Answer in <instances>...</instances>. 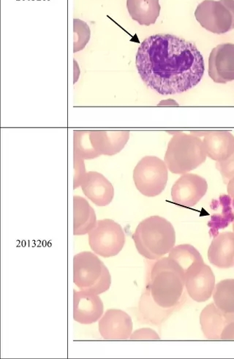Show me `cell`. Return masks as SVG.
Instances as JSON below:
<instances>
[{
  "label": "cell",
  "instance_id": "83f0119b",
  "mask_svg": "<svg viewBox=\"0 0 234 359\" xmlns=\"http://www.w3.org/2000/svg\"><path fill=\"white\" fill-rule=\"evenodd\" d=\"M221 339L234 340V320L229 323L222 332Z\"/></svg>",
  "mask_w": 234,
  "mask_h": 359
},
{
  "label": "cell",
  "instance_id": "f1b7e54d",
  "mask_svg": "<svg viewBox=\"0 0 234 359\" xmlns=\"http://www.w3.org/2000/svg\"><path fill=\"white\" fill-rule=\"evenodd\" d=\"M227 191L231 198L233 208H234V177L230 179L227 183Z\"/></svg>",
  "mask_w": 234,
  "mask_h": 359
},
{
  "label": "cell",
  "instance_id": "52a82bcc",
  "mask_svg": "<svg viewBox=\"0 0 234 359\" xmlns=\"http://www.w3.org/2000/svg\"><path fill=\"white\" fill-rule=\"evenodd\" d=\"M197 22L205 29L221 35L234 29V0H205L195 11Z\"/></svg>",
  "mask_w": 234,
  "mask_h": 359
},
{
  "label": "cell",
  "instance_id": "484cf974",
  "mask_svg": "<svg viewBox=\"0 0 234 359\" xmlns=\"http://www.w3.org/2000/svg\"><path fill=\"white\" fill-rule=\"evenodd\" d=\"M216 168L219 170L224 183L227 184L230 179L234 177V152L228 160L223 162H216Z\"/></svg>",
  "mask_w": 234,
  "mask_h": 359
},
{
  "label": "cell",
  "instance_id": "ac0fdd59",
  "mask_svg": "<svg viewBox=\"0 0 234 359\" xmlns=\"http://www.w3.org/2000/svg\"><path fill=\"white\" fill-rule=\"evenodd\" d=\"M209 262L219 269L234 266V233L223 232L214 236L208 250Z\"/></svg>",
  "mask_w": 234,
  "mask_h": 359
},
{
  "label": "cell",
  "instance_id": "5b68a950",
  "mask_svg": "<svg viewBox=\"0 0 234 359\" xmlns=\"http://www.w3.org/2000/svg\"><path fill=\"white\" fill-rule=\"evenodd\" d=\"M74 283L81 290L99 295L110 288L111 277L95 253L83 251L74 257Z\"/></svg>",
  "mask_w": 234,
  "mask_h": 359
},
{
  "label": "cell",
  "instance_id": "7402d4cb",
  "mask_svg": "<svg viewBox=\"0 0 234 359\" xmlns=\"http://www.w3.org/2000/svg\"><path fill=\"white\" fill-rule=\"evenodd\" d=\"M212 295L214 303L219 309L234 315V279H227L217 283Z\"/></svg>",
  "mask_w": 234,
  "mask_h": 359
},
{
  "label": "cell",
  "instance_id": "6da1fadb",
  "mask_svg": "<svg viewBox=\"0 0 234 359\" xmlns=\"http://www.w3.org/2000/svg\"><path fill=\"white\" fill-rule=\"evenodd\" d=\"M136 65L146 86L162 95L193 89L202 81L203 55L192 42L170 34H158L140 45Z\"/></svg>",
  "mask_w": 234,
  "mask_h": 359
},
{
  "label": "cell",
  "instance_id": "603a6c76",
  "mask_svg": "<svg viewBox=\"0 0 234 359\" xmlns=\"http://www.w3.org/2000/svg\"><path fill=\"white\" fill-rule=\"evenodd\" d=\"M91 133L92 130L74 132V155L85 161L99 157L93 144Z\"/></svg>",
  "mask_w": 234,
  "mask_h": 359
},
{
  "label": "cell",
  "instance_id": "5bb4252c",
  "mask_svg": "<svg viewBox=\"0 0 234 359\" xmlns=\"http://www.w3.org/2000/svg\"><path fill=\"white\" fill-rule=\"evenodd\" d=\"M186 287L188 295L195 302L209 300L215 287V277L210 266L204 263L195 268L186 278Z\"/></svg>",
  "mask_w": 234,
  "mask_h": 359
},
{
  "label": "cell",
  "instance_id": "3957f363",
  "mask_svg": "<svg viewBox=\"0 0 234 359\" xmlns=\"http://www.w3.org/2000/svg\"><path fill=\"white\" fill-rule=\"evenodd\" d=\"M132 239L144 258L156 261L175 247L176 232L169 220L156 215L141 222L132 235Z\"/></svg>",
  "mask_w": 234,
  "mask_h": 359
},
{
  "label": "cell",
  "instance_id": "9c48e42d",
  "mask_svg": "<svg viewBox=\"0 0 234 359\" xmlns=\"http://www.w3.org/2000/svg\"><path fill=\"white\" fill-rule=\"evenodd\" d=\"M208 190L207 180L197 175L185 174L177 180L172 189V201L179 206L193 208Z\"/></svg>",
  "mask_w": 234,
  "mask_h": 359
},
{
  "label": "cell",
  "instance_id": "44dd1931",
  "mask_svg": "<svg viewBox=\"0 0 234 359\" xmlns=\"http://www.w3.org/2000/svg\"><path fill=\"white\" fill-rule=\"evenodd\" d=\"M97 223L96 214L89 202L81 196H74V234L89 233Z\"/></svg>",
  "mask_w": 234,
  "mask_h": 359
},
{
  "label": "cell",
  "instance_id": "ffe728a7",
  "mask_svg": "<svg viewBox=\"0 0 234 359\" xmlns=\"http://www.w3.org/2000/svg\"><path fill=\"white\" fill-rule=\"evenodd\" d=\"M127 8L132 20L150 26L156 23L161 7L159 0H127Z\"/></svg>",
  "mask_w": 234,
  "mask_h": 359
},
{
  "label": "cell",
  "instance_id": "f546056e",
  "mask_svg": "<svg viewBox=\"0 0 234 359\" xmlns=\"http://www.w3.org/2000/svg\"><path fill=\"white\" fill-rule=\"evenodd\" d=\"M233 233H234V220L233 222Z\"/></svg>",
  "mask_w": 234,
  "mask_h": 359
},
{
  "label": "cell",
  "instance_id": "7c38bea8",
  "mask_svg": "<svg viewBox=\"0 0 234 359\" xmlns=\"http://www.w3.org/2000/svg\"><path fill=\"white\" fill-rule=\"evenodd\" d=\"M204 137L203 142L207 157L216 162L228 160L234 152V135L228 130L191 132Z\"/></svg>",
  "mask_w": 234,
  "mask_h": 359
},
{
  "label": "cell",
  "instance_id": "cb8c5ba5",
  "mask_svg": "<svg viewBox=\"0 0 234 359\" xmlns=\"http://www.w3.org/2000/svg\"><path fill=\"white\" fill-rule=\"evenodd\" d=\"M74 53H76L85 48L88 43L90 39V29L85 22L75 19L74 20Z\"/></svg>",
  "mask_w": 234,
  "mask_h": 359
},
{
  "label": "cell",
  "instance_id": "8992f818",
  "mask_svg": "<svg viewBox=\"0 0 234 359\" xmlns=\"http://www.w3.org/2000/svg\"><path fill=\"white\" fill-rule=\"evenodd\" d=\"M168 167L156 156H145L133 170L132 178L137 190L144 196L160 195L169 180Z\"/></svg>",
  "mask_w": 234,
  "mask_h": 359
},
{
  "label": "cell",
  "instance_id": "2e32d148",
  "mask_svg": "<svg viewBox=\"0 0 234 359\" xmlns=\"http://www.w3.org/2000/svg\"><path fill=\"white\" fill-rule=\"evenodd\" d=\"M92 140L99 156L120 153L130 139L128 130H92Z\"/></svg>",
  "mask_w": 234,
  "mask_h": 359
},
{
  "label": "cell",
  "instance_id": "4316f807",
  "mask_svg": "<svg viewBox=\"0 0 234 359\" xmlns=\"http://www.w3.org/2000/svg\"><path fill=\"white\" fill-rule=\"evenodd\" d=\"M130 339H146V340H156L160 339L158 333L151 329L144 328L133 332Z\"/></svg>",
  "mask_w": 234,
  "mask_h": 359
},
{
  "label": "cell",
  "instance_id": "ba28073f",
  "mask_svg": "<svg viewBox=\"0 0 234 359\" xmlns=\"http://www.w3.org/2000/svg\"><path fill=\"white\" fill-rule=\"evenodd\" d=\"M88 235L92 250L106 259L118 255L125 244V235L122 226L111 219L97 220L96 225Z\"/></svg>",
  "mask_w": 234,
  "mask_h": 359
},
{
  "label": "cell",
  "instance_id": "e0dca14e",
  "mask_svg": "<svg viewBox=\"0 0 234 359\" xmlns=\"http://www.w3.org/2000/svg\"><path fill=\"white\" fill-rule=\"evenodd\" d=\"M234 320V315L226 313L214 303L208 304L200 315V324L205 337L209 340L221 339L227 325Z\"/></svg>",
  "mask_w": 234,
  "mask_h": 359
},
{
  "label": "cell",
  "instance_id": "d6986e66",
  "mask_svg": "<svg viewBox=\"0 0 234 359\" xmlns=\"http://www.w3.org/2000/svg\"><path fill=\"white\" fill-rule=\"evenodd\" d=\"M169 258L176 265L185 280L191 272L205 263L202 255L191 245L174 247L170 252Z\"/></svg>",
  "mask_w": 234,
  "mask_h": 359
},
{
  "label": "cell",
  "instance_id": "7a4b0ae2",
  "mask_svg": "<svg viewBox=\"0 0 234 359\" xmlns=\"http://www.w3.org/2000/svg\"><path fill=\"white\" fill-rule=\"evenodd\" d=\"M186 280L169 257L156 260L150 267L146 294L165 310H177L186 300Z\"/></svg>",
  "mask_w": 234,
  "mask_h": 359
},
{
  "label": "cell",
  "instance_id": "30bf717a",
  "mask_svg": "<svg viewBox=\"0 0 234 359\" xmlns=\"http://www.w3.org/2000/svg\"><path fill=\"white\" fill-rule=\"evenodd\" d=\"M209 76L216 83L234 81V44H220L212 49L209 58Z\"/></svg>",
  "mask_w": 234,
  "mask_h": 359
},
{
  "label": "cell",
  "instance_id": "9a60e30c",
  "mask_svg": "<svg viewBox=\"0 0 234 359\" xmlns=\"http://www.w3.org/2000/svg\"><path fill=\"white\" fill-rule=\"evenodd\" d=\"M83 194L97 207H106L114 197L112 184L102 174L89 172L81 184Z\"/></svg>",
  "mask_w": 234,
  "mask_h": 359
},
{
  "label": "cell",
  "instance_id": "d4e9b609",
  "mask_svg": "<svg viewBox=\"0 0 234 359\" xmlns=\"http://www.w3.org/2000/svg\"><path fill=\"white\" fill-rule=\"evenodd\" d=\"M74 189L81 187L83 178L87 175L85 160L81 159L76 155H74Z\"/></svg>",
  "mask_w": 234,
  "mask_h": 359
},
{
  "label": "cell",
  "instance_id": "8fae6325",
  "mask_svg": "<svg viewBox=\"0 0 234 359\" xmlns=\"http://www.w3.org/2000/svg\"><path fill=\"white\" fill-rule=\"evenodd\" d=\"M99 332L107 340H127L133 328L131 317L121 310H108L98 323Z\"/></svg>",
  "mask_w": 234,
  "mask_h": 359
},
{
  "label": "cell",
  "instance_id": "277c9868",
  "mask_svg": "<svg viewBox=\"0 0 234 359\" xmlns=\"http://www.w3.org/2000/svg\"><path fill=\"white\" fill-rule=\"evenodd\" d=\"M207 154L203 141L194 133L174 132L165 152L164 161L174 175H185L202 165Z\"/></svg>",
  "mask_w": 234,
  "mask_h": 359
},
{
  "label": "cell",
  "instance_id": "4fadbf2b",
  "mask_svg": "<svg viewBox=\"0 0 234 359\" xmlns=\"http://www.w3.org/2000/svg\"><path fill=\"white\" fill-rule=\"evenodd\" d=\"M104 311V303L97 294L74 290V319L77 323L90 325L102 317Z\"/></svg>",
  "mask_w": 234,
  "mask_h": 359
}]
</instances>
